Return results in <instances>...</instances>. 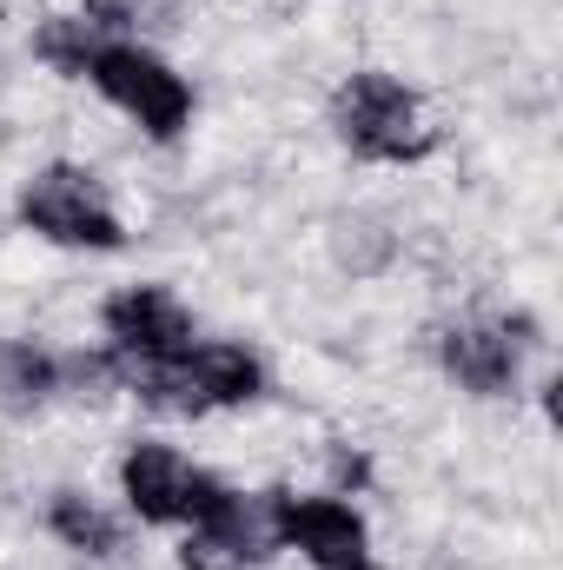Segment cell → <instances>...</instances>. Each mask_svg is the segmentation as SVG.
Returning a JSON list of instances; mask_svg holds the SVG:
<instances>
[{"label":"cell","mask_w":563,"mask_h":570,"mask_svg":"<svg viewBox=\"0 0 563 570\" xmlns=\"http://www.w3.org/2000/svg\"><path fill=\"white\" fill-rule=\"evenodd\" d=\"M332 134L352 146L358 159H378V166H412V159H424L437 146V127H431L424 100L405 80L378 73V67L352 73L332 94Z\"/></svg>","instance_id":"1"},{"label":"cell","mask_w":563,"mask_h":570,"mask_svg":"<svg viewBox=\"0 0 563 570\" xmlns=\"http://www.w3.org/2000/svg\"><path fill=\"white\" fill-rule=\"evenodd\" d=\"M80 80H93L146 140H179L186 120H192V87H186L146 40H107V47L87 60Z\"/></svg>","instance_id":"2"},{"label":"cell","mask_w":563,"mask_h":570,"mask_svg":"<svg viewBox=\"0 0 563 570\" xmlns=\"http://www.w3.org/2000/svg\"><path fill=\"white\" fill-rule=\"evenodd\" d=\"M20 219H27L40 239L73 246V253H120V246H127V226H120V213L107 206L100 179H93L87 166H67V159L40 166V173L20 186Z\"/></svg>","instance_id":"3"},{"label":"cell","mask_w":563,"mask_h":570,"mask_svg":"<svg viewBox=\"0 0 563 570\" xmlns=\"http://www.w3.org/2000/svg\"><path fill=\"white\" fill-rule=\"evenodd\" d=\"M120 491H127V511L140 518V524H199L233 484H219L213 471H199V464H186L172 444H134L127 458H120Z\"/></svg>","instance_id":"4"},{"label":"cell","mask_w":563,"mask_h":570,"mask_svg":"<svg viewBox=\"0 0 563 570\" xmlns=\"http://www.w3.org/2000/svg\"><path fill=\"white\" fill-rule=\"evenodd\" d=\"M279 551V531H273V498H246V491H226L199 524H186V544H179V570H253Z\"/></svg>","instance_id":"5"},{"label":"cell","mask_w":563,"mask_h":570,"mask_svg":"<svg viewBox=\"0 0 563 570\" xmlns=\"http://www.w3.org/2000/svg\"><path fill=\"white\" fill-rule=\"evenodd\" d=\"M273 498V531L279 544L305 551L312 570H372V531L352 504L338 498H292V491H266Z\"/></svg>","instance_id":"6"},{"label":"cell","mask_w":563,"mask_h":570,"mask_svg":"<svg viewBox=\"0 0 563 570\" xmlns=\"http://www.w3.org/2000/svg\"><path fill=\"white\" fill-rule=\"evenodd\" d=\"M517 332H531V325H524V318H457V325L437 332V358H444V372H451L464 392L504 399V392H517L524 345H531V338H517Z\"/></svg>","instance_id":"7"},{"label":"cell","mask_w":563,"mask_h":570,"mask_svg":"<svg viewBox=\"0 0 563 570\" xmlns=\"http://www.w3.org/2000/svg\"><path fill=\"white\" fill-rule=\"evenodd\" d=\"M107 325V352L120 358H179L192 345V312L166 292V285H127L100 305Z\"/></svg>","instance_id":"8"},{"label":"cell","mask_w":563,"mask_h":570,"mask_svg":"<svg viewBox=\"0 0 563 570\" xmlns=\"http://www.w3.org/2000/svg\"><path fill=\"white\" fill-rule=\"evenodd\" d=\"M186 379L199 392V412H226V405H253L266 392V365L259 352L233 345V338H192L186 352Z\"/></svg>","instance_id":"9"},{"label":"cell","mask_w":563,"mask_h":570,"mask_svg":"<svg viewBox=\"0 0 563 570\" xmlns=\"http://www.w3.org/2000/svg\"><path fill=\"white\" fill-rule=\"evenodd\" d=\"M53 392H67V358L27 338H0V412H40Z\"/></svg>","instance_id":"10"},{"label":"cell","mask_w":563,"mask_h":570,"mask_svg":"<svg viewBox=\"0 0 563 570\" xmlns=\"http://www.w3.org/2000/svg\"><path fill=\"white\" fill-rule=\"evenodd\" d=\"M47 524H53V538L67 544V551H80V558H120V518L113 511H100L87 491H53L47 498Z\"/></svg>","instance_id":"11"},{"label":"cell","mask_w":563,"mask_h":570,"mask_svg":"<svg viewBox=\"0 0 563 570\" xmlns=\"http://www.w3.org/2000/svg\"><path fill=\"white\" fill-rule=\"evenodd\" d=\"M332 246H338V266H352V273H378L385 253H392V233H385L378 219L358 213V219H338V239H332Z\"/></svg>","instance_id":"12"},{"label":"cell","mask_w":563,"mask_h":570,"mask_svg":"<svg viewBox=\"0 0 563 570\" xmlns=\"http://www.w3.org/2000/svg\"><path fill=\"white\" fill-rule=\"evenodd\" d=\"M100 7L113 13V27H120L127 40H140V27H172L186 0H100Z\"/></svg>","instance_id":"13"}]
</instances>
